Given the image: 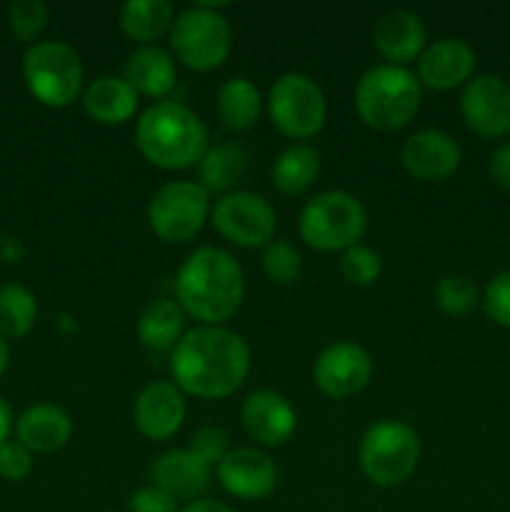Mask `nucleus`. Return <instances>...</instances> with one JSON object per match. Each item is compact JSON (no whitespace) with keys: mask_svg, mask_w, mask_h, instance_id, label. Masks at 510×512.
I'll return each mask as SVG.
<instances>
[{"mask_svg":"<svg viewBox=\"0 0 510 512\" xmlns=\"http://www.w3.org/2000/svg\"><path fill=\"white\" fill-rule=\"evenodd\" d=\"M170 373L183 393L203 400L228 398L248 378L250 348L223 325H200L173 348Z\"/></svg>","mask_w":510,"mask_h":512,"instance_id":"f257e3e1","label":"nucleus"},{"mask_svg":"<svg viewBox=\"0 0 510 512\" xmlns=\"http://www.w3.org/2000/svg\"><path fill=\"white\" fill-rule=\"evenodd\" d=\"M460 113L473 133L503 138L510 133V85L500 75H475L463 85Z\"/></svg>","mask_w":510,"mask_h":512,"instance_id":"ddd939ff","label":"nucleus"},{"mask_svg":"<svg viewBox=\"0 0 510 512\" xmlns=\"http://www.w3.org/2000/svg\"><path fill=\"white\" fill-rule=\"evenodd\" d=\"M150 473H153V485L173 495L175 500H190V503L203 495L210 483V468L188 448L163 453L153 463Z\"/></svg>","mask_w":510,"mask_h":512,"instance_id":"412c9836","label":"nucleus"},{"mask_svg":"<svg viewBox=\"0 0 510 512\" xmlns=\"http://www.w3.org/2000/svg\"><path fill=\"white\" fill-rule=\"evenodd\" d=\"M8 25L20 43H35L48 25V5L40 0H15L8 8Z\"/></svg>","mask_w":510,"mask_h":512,"instance_id":"2f4dec72","label":"nucleus"},{"mask_svg":"<svg viewBox=\"0 0 510 512\" xmlns=\"http://www.w3.org/2000/svg\"><path fill=\"white\" fill-rule=\"evenodd\" d=\"M460 158H463V153H460V145L455 143L453 135L433 128L408 135L403 148H400L403 168L413 178L428 180V183L450 178L460 168Z\"/></svg>","mask_w":510,"mask_h":512,"instance_id":"4468645a","label":"nucleus"},{"mask_svg":"<svg viewBox=\"0 0 510 512\" xmlns=\"http://www.w3.org/2000/svg\"><path fill=\"white\" fill-rule=\"evenodd\" d=\"M373 375V360L363 345L353 340H338L328 345L313 363V380L323 395L345 400L358 395Z\"/></svg>","mask_w":510,"mask_h":512,"instance_id":"f8f14e48","label":"nucleus"},{"mask_svg":"<svg viewBox=\"0 0 510 512\" xmlns=\"http://www.w3.org/2000/svg\"><path fill=\"white\" fill-rule=\"evenodd\" d=\"M173 5L168 0H128L118 13V25L138 45H153L173 28Z\"/></svg>","mask_w":510,"mask_h":512,"instance_id":"b1692460","label":"nucleus"},{"mask_svg":"<svg viewBox=\"0 0 510 512\" xmlns=\"http://www.w3.org/2000/svg\"><path fill=\"white\" fill-rule=\"evenodd\" d=\"M423 100V85L400 65H375L355 83V110L368 128L395 133L405 128Z\"/></svg>","mask_w":510,"mask_h":512,"instance_id":"20e7f679","label":"nucleus"},{"mask_svg":"<svg viewBox=\"0 0 510 512\" xmlns=\"http://www.w3.org/2000/svg\"><path fill=\"white\" fill-rule=\"evenodd\" d=\"M373 45L388 65L403 68L425 50V25L410 10H388L373 25Z\"/></svg>","mask_w":510,"mask_h":512,"instance_id":"6ab92c4d","label":"nucleus"},{"mask_svg":"<svg viewBox=\"0 0 510 512\" xmlns=\"http://www.w3.org/2000/svg\"><path fill=\"white\" fill-rule=\"evenodd\" d=\"M128 512H180L178 500L160 490L158 485H143L128 498Z\"/></svg>","mask_w":510,"mask_h":512,"instance_id":"e433bc0d","label":"nucleus"},{"mask_svg":"<svg viewBox=\"0 0 510 512\" xmlns=\"http://www.w3.org/2000/svg\"><path fill=\"white\" fill-rule=\"evenodd\" d=\"M243 295V268L233 255L213 245L193 250L175 275L178 305L203 325H220L233 318Z\"/></svg>","mask_w":510,"mask_h":512,"instance_id":"f03ea898","label":"nucleus"},{"mask_svg":"<svg viewBox=\"0 0 510 512\" xmlns=\"http://www.w3.org/2000/svg\"><path fill=\"white\" fill-rule=\"evenodd\" d=\"M243 428L255 443L265 448H278L293 438L298 428V415L290 405L288 398H283L275 390H255L245 398L243 410H240Z\"/></svg>","mask_w":510,"mask_h":512,"instance_id":"2eb2a0df","label":"nucleus"},{"mask_svg":"<svg viewBox=\"0 0 510 512\" xmlns=\"http://www.w3.org/2000/svg\"><path fill=\"white\" fill-rule=\"evenodd\" d=\"M185 313L175 300H153L143 308L138 318V338L153 350L175 348L183 338Z\"/></svg>","mask_w":510,"mask_h":512,"instance_id":"bb28decb","label":"nucleus"},{"mask_svg":"<svg viewBox=\"0 0 510 512\" xmlns=\"http://www.w3.org/2000/svg\"><path fill=\"white\" fill-rule=\"evenodd\" d=\"M23 78L38 103L68 108L83 90V63L68 43L40 40L25 50Z\"/></svg>","mask_w":510,"mask_h":512,"instance_id":"6e6552de","label":"nucleus"},{"mask_svg":"<svg viewBox=\"0 0 510 512\" xmlns=\"http://www.w3.org/2000/svg\"><path fill=\"white\" fill-rule=\"evenodd\" d=\"M125 80L145 98H165L175 88V60L158 45H138L125 60Z\"/></svg>","mask_w":510,"mask_h":512,"instance_id":"4be33fe9","label":"nucleus"},{"mask_svg":"<svg viewBox=\"0 0 510 512\" xmlns=\"http://www.w3.org/2000/svg\"><path fill=\"white\" fill-rule=\"evenodd\" d=\"M215 108H218V118L225 128L245 133L258 125L260 113H263V98L248 78H230L220 88Z\"/></svg>","mask_w":510,"mask_h":512,"instance_id":"393cba45","label":"nucleus"},{"mask_svg":"<svg viewBox=\"0 0 510 512\" xmlns=\"http://www.w3.org/2000/svg\"><path fill=\"white\" fill-rule=\"evenodd\" d=\"M320 173V155L318 150L305 143H295L285 148L275 158L270 168V180L275 188L285 195H300L315 183Z\"/></svg>","mask_w":510,"mask_h":512,"instance_id":"cd10ccee","label":"nucleus"},{"mask_svg":"<svg viewBox=\"0 0 510 512\" xmlns=\"http://www.w3.org/2000/svg\"><path fill=\"white\" fill-rule=\"evenodd\" d=\"M15 435H18V443L25 445L30 453L48 455L68 445L73 435V420L60 405H30L15 420Z\"/></svg>","mask_w":510,"mask_h":512,"instance_id":"aec40b11","label":"nucleus"},{"mask_svg":"<svg viewBox=\"0 0 510 512\" xmlns=\"http://www.w3.org/2000/svg\"><path fill=\"white\" fill-rule=\"evenodd\" d=\"M8 360H10L8 340L0 338V375H3V373H5V368H8Z\"/></svg>","mask_w":510,"mask_h":512,"instance_id":"a19ab883","label":"nucleus"},{"mask_svg":"<svg viewBox=\"0 0 510 512\" xmlns=\"http://www.w3.org/2000/svg\"><path fill=\"white\" fill-rule=\"evenodd\" d=\"M210 218V193L195 180L165 183L148 203V225L165 243H188Z\"/></svg>","mask_w":510,"mask_h":512,"instance_id":"9d476101","label":"nucleus"},{"mask_svg":"<svg viewBox=\"0 0 510 512\" xmlns=\"http://www.w3.org/2000/svg\"><path fill=\"white\" fill-rule=\"evenodd\" d=\"M360 470L378 488L403 485L420 460V438L408 423L380 420L365 430L358 448Z\"/></svg>","mask_w":510,"mask_h":512,"instance_id":"423d86ee","label":"nucleus"},{"mask_svg":"<svg viewBox=\"0 0 510 512\" xmlns=\"http://www.w3.org/2000/svg\"><path fill=\"white\" fill-rule=\"evenodd\" d=\"M180 512H235L228 505L218 503V500H193V503L185 505Z\"/></svg>","mask_w":510,"mask_h":512,"instance_id":"58836bf2","label":"nucleus"},{"mask_svg":"<svg viewBox=\"0 0 510 512\" xmlns=\"http://www.w3.org/2000/svg\"><path fill=\"white\" fill-rule=\"evenodd\" d=\"M33 470V453L18 440H5L0 445V478L3 480H25Z\"/></svg>","mask_w":510,"mask_h":512,"instance_id":"c9c22d12","label":"nucleus"},{"mask_svg":"<svg viewBox=\"0 0 510 512\" xmlns=\"http://www.w3.org/2000/svg\"><path fill=\"white\" fill-rule=\"evenodd\" d=\"M488 175L498 188L510 193V143H500L498 148L490 153Z\"/></svg>","mask_w":510,"mask_h":512,"instance_id":"4c0bfd02","label":"nucleus"},{"mask_svg":"<svg viewBox=\"0 0 510 512\" xmlns=\"http://www.w3.org/2000/svg\"><path fill=\"white\" fill-rule=\"evenodd\" d=\"M168 38L175 58L198 73L220 68L233 48L228 18L213 5H193L175 15Z\"/></svg>","mask_w":510,"mask_h":512,"instance_id":"0eeeda50","label":"nucleus"},{"mask_svg":"<svg viewBox=\"0 0 510 512\" xmlns=\"http://www.w3.org/2000/svg\"><path fill=\"white\" fill-rule=\"evenodd\" d=\"M218 480L233 498L260 500L268 498L278 485V470L265 453L255 448L230 450L218 465Z\"/></svg>","mask_w":510,"mask_h":512,"instance_id":"a211bd4d","label":"nucleus"},{"mask_svg":"<svg viewBox=\"0 0 510 512\" xmlns=\"http://www.w3.org/2000/svg\"><path fill=\"white\" fill-rule=\"evenodd\" d=\"M35 318H38V303L25 285L8 283L0 288V338H25L33 330Z\"/></svg>","mask_w":510,"mask_h":512,"instance_id":"c85d7f7f","label":"nucleus"},{"mask_svg":"<svg viewBox=\"0 0 510 512\" xmlns=\"http://www.w3.org/2000/svg\"><path fill=\"white\" fill-rule=\"evenodd\" d=\"M475 50L460 38H440L425 45L418 58V80L430 90H453L473 80Z\"/></svg>","mask_w":510,"mask_h":512,"instance_id":"f3484780","label":"nucleus"},{"mask_svg":"<svg viewBox=\"0 0 510 512\" xmlns=\"http://www.w3.org/2000/svg\"><path fill=\"white\" fill-rule=\"evenodd\" d=\"M263 270L273 283L293 285L300 278L303 260L293 245L285 240H273L263 248Z\"/></svg>","mask_w":510,"mask_h":512,"instance_id":"7c9ffc66","label":"nucleus"},{"mask_svg":"<svg viewBox=\"0 0 510 512\" xmlns=\"http://www.w3.org/2000/svg\"><path fill=\"white\" fill-rule=\"evenodd\" d=\"M478 303V285L470 278H465V275H445V278H440L438 285H435V305H438L445 315L463 318V315L473 313Z\"/></svg>","mask_w":510,"mask_h":512,"instance_id":"c756f323","label":"nucleus"},{"mask_svg":"<svg viewBox=\"0 0 510 512\" xmlns=\"http://www.w3.org/2000/svg\"><path fill=\"white\" fill-rule=\"evenodd\" d=\"M248 170V153L235 143H218L205 150L198 163L200 185L208 193H233L235 185L245 178Z\"/></svg>","mask_w":510,"mask_h":512,"instance_id":"a878e982","label":"nucleus"},{"mask_svg":"<svg viewBox=\"0 0 510 512\" xmlns=\"http://www.w3.org/2000/svg\"><path fill=\"white\" fill-rule=\"evenodd\" d=\"M340 273L348 280L350 285H358V288H368L383 273V260L375 253L373 248H365V245H353L343 253L340 258Z\"/></svg>","mask_w":510,"mask_h":512,"instance_id":"473e14b6","label":"nucleus"},{"mask_svg":"<svg viewBox=\"0 0 510 512\" xmlns=\"http://www.w3.org/2000/svg\"><path fill=\"white\" fill-rule=\"evenodd\" d=\"M133 420L140 435L148 440L173 438L185 420L183 390L168 380H155L145 385L135 398Z\"/></svg>","mask_w":510,"mask_h":512,"instance_id":"dca6fc26","label":"nucleus"},{"mask_svg":"<svg viewBox=\"0 0 510 512\" xmlns=\"http://www.w3.org/2000/svg\"><path fill=\"white\" fill-rule=\"evenodd\" d=\"M10 428H13V413H10V405L0 398V445L8 440Z\"/></svg>","mask_w":510,"mask_h":512,"instance_id":"ea45409f","label":"nucleus"},{"mask_svg":"<svg viewBox=\"0 0 510 512\" xmlns=\"http://www.w3.org/2000/svg\"><path fill=\"white\" fill-rule=\"evenodd\" d=\"M210 220L215 230L238 248H265L273 243L275 210L263 195L250 190H233L215 200L210 208Z\"/></svg>","mask_w":510,"mask_h":512,"instance_id":"9b49d317","label":"nucleus"},{"mask_svg":"<svg viewBox=\"0 0 510 512\" xmlns=\"http://www.w3.org/2000/svg\"><path fill=\"white\" fill-rule=\"evenodd\" d=\"M480 303H483L485 315L495 325L510 330V270H503V273H498L485 285Z\"/></svg>","mask_w":510,"mask_h":512,"instance_id":"f704fd0d","label":"nucleus"},{"mask_svg":"<svg viewBox=\"0 0 510 512\" xmlns=\"http://www.w3.org/2000/svg\"><path fill=\"white\" fill-rule=\"evenodd\" d=\"M270 123L293 140H310L323 130L328 105L320 85L305 73H285L268 93Z\"/></svg>","mask_w":510,"mask_h":512,"instance_id":"1a4fd4ad","label":"nucleus"},{"mask_svg":"<svg viewBox=\"0 0 510 512\" xmlns=\"http://www.w3.org/2000/svg\"><path fill=\"white\" fill-rule=\"evenodd\" d=\"M368 228V213L355 195L345 190H325L303 205L298 218L300 238L320 253H345Z\"/></svg>","mask_w":510,"mask_h":512,"instance_id":"39448f33","label":"nucleus"},{"mask_svg":"<svg viewBox=\"0 0 510 512\" xmlns=\"http://www.w3.org/2000/svg\"><path fill=\"white\" fill-rule=\"evenodd\" d=\"M83 108L95 123L123 125L138 110V93L118 75H100L85 88Z\"/></svg>","mask_w":510,"mask_h":512,"instance_id":"5701e85b","label":"nucleus"},{"mask_svg":"<svg viewBox=\"0 0 510 512\" xmlns=\"http://www.w3.org/2000/svg\"><path fill=\"white\" fill-rule=\"evenodd\" d=\"M135 148L155 168H193L210 148L208 128L188 105L178 100H158L138 118Z\"/></svg>","mask_w":510,"mask_h":512,"instance_id":"7ed1b4c3","label":"nucleus"},{"mask_svg":"<svg viewBox=\"0 0 510 512\" xmlns=\"http://www.w3.org/2000/svg\"><path fill=\"white\" fill-rule=\"evenodd\" d=\"M188 450L195 455V458L203 460L208 468H218L223 463L225 455L230 453V443H228V433L223 428H215V425H203L193 433L190 438Z\"/></svg>","mask_w":510,"mask_h":512,"instance_id":"72a5a7b5","label":"nucleus"}]
</instances>
